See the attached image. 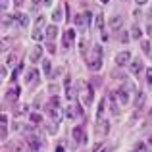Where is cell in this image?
<instances>
[{
    "instance_id": "1",
    "label": "cell",
    "mask_w": 152,
    "mask_h": 152,
    "mask_svg": "<svg viewBox=\"0 0 152 152\" xmlns=\"http://www.w3.org/2000/svg\"><path fill=\"white\" fill-rule=\"evenodd\" d=\"M89 67L93 71H96V69L102 67V48L98 45L93 46V58H91V62H89Z\"/></svg>"
},
{
    "instance_id": "2",
    "label": "cell",
    "mask_w": 152,
    "mask_h": 152,
    "mask_svg": "<svg viewBox=\"0 0 152 152\" xmlns=\"http://www.w3.org/2000/svg\"><path fill=\"white\" fill-rule=\"evenodd\" d=\"M71 135H73V139H75V145H85V142H87V135H85V129H83L81 125L73 127V131H71Z\"/></svg>"
},
{
    "instance_id": "3",
    "label": "cell",
    "mask_w": 152,
    "mask_h": 152,
    "mask_svg": "<svg viewBox=\"0 0 152 152\" xmlns=\"http://www.w3.org/2000/svg\"><path fill=\"white\" fill-rule=\"evenodd\" d=\"M89 21H91V14H77L73 18V23L77 25V29H87V25H89Z\"/></svg>"
},
{
    "instance_id": "4",
    "label": "cell",
    "mask_w": 152,
    "mask_h": 152,
    "mask_svg": "<svg viewBox=\"0 0 152 152\" xmlns=\"http://www.w3.org/2000/svg\"><path fill=\"white\" fill-rule=\"evenodd\" d=\"M14 25L19 27V29L27 27V25H29V15H27V14H15L14 15Z\"/></svg>"
},
{
    "instance_id": "5",
    "label": "cell",
    "mask_w": 152,
    "mask_h": 152,
    "mask_svg": "<svg viewBox=\"0 0 152 152\" xmlns=\"http://www.w3.org/2000/svg\"><path fill=\"white\" fill-rule=\"evenodd\" d=\"M81 114H83L81 106H73V104H71V106H67L66 112H64V115H66L67 119H75L77 115H81Z\"/></svg>"
},
{
    "instance_id": "6",
    "label": "cell",
    "mask_w": 152,
    "mask_h": 152,
    "mask_svg": "<svg viewBox=\"0 0 152 152\" xmlns=\"http://www.w3.org/2000/svg\"><path fill=\"white\" fill-rule=\"evenodd\" d=\"M129 62H131V52H127V50L119 52V54L115 56V64H118V66H129Z\"/></svg>"
},
{
    "instance_id": "7",
    "label": "cell",
    "mask_w": 152,
    "mask_h": 152,
    "mask_svg": "<svg viewBox=\"0 0 152 152\" xmlns=\"http://www.w3.org/2000/svg\"><path fill=\"white\" fill-rule=\"evenodd\" d=\"M123 25V15H112L110 18V21H108V27H110V29H114V31H118L119 27Z\"/></svg>"
},
{
    "instance_id": "8",
    "label": "cell",
    "mask_w": 152,
    "mask_h": 152,
    "mask_svg": "<svg viewBox=\"0 0 152 152\" xmlns=\"http://www.w3.org/2000/svg\"><path fill=\"white\" fill-rule=\"evenodd\" d=\"M37 79H39V71L35 67H29L25 73V83L27 85H33V83H37Z\"/></svg>"
},
{
    "instance_id": "9",
    "label": "cell",
    "mask_w": 152,
    "mask_h": 152,
    "mask_svg": "<svg viewBox=\"0 0 152 152\" xmlns=\"http://www.w3.org/2000/svg\"><path fill=\"white\" fill-rule=\"evenodd\" d=\"M42 58V46H33V50H31V54H29V62L31 64H35V62H39V60Z\"/></svg>"
},
{
    "instance_id": "10",
    "label": "cell",
    "mask_w": 152,
    "mask_h": 152,
    "mask_svg": "<svg viewBox=\"0 0 152 152\" xmlns=\"http://www.w3.org/2000/svg\"><path fill=\"white\" fill-rule=\"evenodd\" d=\"M115 94H118V100H119V104H123V106H125L127 102H129V91L127 89H119V91H115Z\"/></svg>"
},
{
    "instance_id": "11",
    "label": "cell",
    "mask_w": 152,
    "mask_h": 152,
    "mask_svg": "<svg viewBox=\"0 0 152 152\" xmlns=\"http://www.w3.org/2000/svg\"><path fill=\"white\" fill-rule=\"evenodd\" d=\"M45 37L48 39L50 42L58 37V29H56V25H48V27H46V29H45Z\"/></svg>"
},
{
    "instance_id": "12",
    "label": "cell",
    "mask_w": 152,
    "mask_h": 152,
    "mask_svg": "<svg viewBox=\"0 0 152 152\" xmlns=\"http://www.w3.org/2000/svg\"><path fill=\"white\" fill-rule=\"evenodd\" d=\"M12 45H14V39H12V37H4V39H0V52H8Z\"/></svg>"
},
{
    "instance_id": "13",
    "label": "cell",
    "mask_w": 152,
    "mask_h": 152,
    "mask_svg": "<svg viewBox=\"0 0 152 152\" xmlns=\"http://www.w3.org/2000/svg\"><path fill=\"white\" fill-rule=\"evenodd\" d=\"M129 66H131V73H135V75L142 71V62H141L139 58H137V60H133V62H129Z\"/></svg>"
},
{
    "instance_id": "14",
    "label": "cell",
    "mask_w": 152,
    "mask_h": 152,
    "mask_svg": "<svg viewBox=\"0 0 152 152\" xmlns=\"http://www.w3.org/2000/svg\"><path fill=\"white\" fill-rule=\"evenodd\" d=\"M73 41H75V31L69 29V31L66 33V37H64V46H66V48H69V45H71Z\"/></svg>"
},
{
    "instance_id": "15",
    "label": "cell",
    "mask_w": 152,
    "mask_h": 152,
    "mask_svg": "<svg viewBox=\"0 0 152 152\" xmlns=\"http://www.w3.org/2000/svg\"><path fill=\"white\" fill-rule=\"evenodd\" d=\"M18 96H19V87H12V89H8V94H6V98H8V100H12V102H14Z\"/></svg>"
},
{
    "instance_id": "16",
    "label": "cell",
    "mask_w": 152,
    "mask_h": 152,
    "mask_svg": "<svg viewBox=\"0 0 152 152\" xmlns=\"http://www.w3.org/2000/svg\"><path fill=\"white\" fill-rule=\"evenodd\" d=\"M66 96L69 98V100H75V91L71 89V81L69 79H66Z\"/></svg>"
},
{
    "instance_id": "17",
    "label": "cell",
    "mask_w": 152,
    "mask_h": 152,
    "mask_svg": "<svg viewBox=\"0 0 152 152\" xmlns=\"http://www.w3.org/2000/svg\"><path fill=\"white\" fill-rule=\"evenodd\" d=\"M42 71H45L46 77H50V73H52V64H50V60H42Z\"/></svg>"
},
{
    "instance_id": "18",
    "label": "cell",
    "mask_w": 152,
    "mask_h": 152,
    "mask_svg": "<svg viewBox=\"0 0 152 152\" xmlns=\"http://www.w3.org/2000/svg\"><path fill=\"white\" fill-rule=\"evenodd\" d=\"M131 37H133V39H141L142 37V29L139 25H133V27H131Z\"/></svg>"
},
{
    "instance_id": "19",
    "label": "cell",
    "mask_w": 152,
    "mask_h": 152,
    "mask_svg": "<svg viewBox=\"0 0 152 152\" xmlns=\"http://www.w3.org/2000/svg\"><path fill=\"white\" fill-rule=\"evenodd\" d=\"M110 104H112V114L118 115L119 114V108H118V102H115V94H110Z\"/></svg>"
},
{
    "instance_id": "20",
    "label": "cell",
    "mask_w": 152,
    "mask_h": 152,
    "mask_svg": "<svg viewBox=\"0 0 152 152\" xmlns=\"http://www.w3.org/2000/svg\"><path fill=\"white\" fill-rule=\"evenodd\" d=\"M94 27H96L98 31H102V29H104V15H102V14H98V15H96V19H94Z\"/></svg>"
},
{
    "instance_id": "21",
    "label": "cell",
    "mask_w": 152,
    "mask_h": 152,
    "mask_svg": "<svg viewBox=\"0 0 152 152\" xmlns=\"http://www.w3.org/2000/svg\"><path fill=\"white\" fill-rule=\"evenodd\" d=\"M45 21H46L45 15H39L37 21H35V29H37V31H42V25H45Z\"/></svg>"
},
{
    "instance_id": "22",
    "label": "cell",
    "mask_w": 152,
    "mask_h": 152,
    "mask_svg": "<svg viewBox=\"0 0 152 152\" xmlns=\"http://www.w3.org/2000/svg\"><path fill=\"white\" fill-rule=\"evenodd\" d=\"M52 19H54V21H62V19H64L62 8H56V10H54V14H52Z\"/></svg>"
},
{
    "instance_id": "23",
    "label": "cell",
    "mask_w": 152,
    "mask_h": 152,
    "mask_svg": "<svg viewBox=\"0 0 152 152\" xmlns=\"http://www.w3.org/2000/svg\"><path fill=\"white\" fill-rule=\"evenodd\" d=\"M42 37H45L42 31H37V29L33 31V41H42Z\"/></svg>"
},
{
    "instance_id": "24",
    "label": "cell",
    "mask_w": 152,
    "mask_h": 152,
    "mask_svg": "<svg viewBox=\"0 0 152 152\" xmlns=\"http://www.w3.org/2000/svg\"><path fill=\"white\" fill-rule=\"evenodd\" d=\"M31 121H33V123H41V121H42V115H41V114H35V112H33V114H31Z\"/></svg>"
},
{
    "instance_id": "25",
    "label": "cell",
    "mask_w": 152,
    "mask_h": 152,
    "mask_svg": "<svg viewBox=\"0 0 152 152\" xmlns=\"http://www.w3.org/2000/svg\"><path fill=\"white\" fill-rule=\"evenodd\" d=\"M142 52H145V54H150V42L148 41H142Z\"/></svg>"
},
{
    "instance_id": "26",
    "label": "cell",
    "mask_w": 152,
    "mask_h": 152,
    "mask_svg": "<svg viewBox=\"0 0 152 152\" xmlns=\"http://www.w3.org/2000/svg\"><path fill=\"white\" fill-rule=\"evenodd\" d=\"M6 123H8V115L0 114V127H6Z\"/></svg>"
},
{
    "instance_id": "27",
    "label": "cell",
    "mask_w": 152,
    "mask_h": 152,
    "mask_svg": "<svg viewBox=\"0 0 152 152\" xmlns=\"http://www.w3.org/2000/svg\"><path fill=\"white\" fill-rule=\"evenodd\" d=\"M146 83H148V85H152V67H148V69H146Z\"/></svg>"
},
{
    "instance_id": "28",
    "label": "cell",
    "mask_w": 152,
    "mask_h": 152,
    "mask_svg": "<svg viewBox=\"0 0 152 152\" xmlns=\"http://www.w3.org/2000/svg\"><path fill=\"white\" fill-rule=\"evenodd\" d=\"M6 137H8V131H6V127H0V141H4Z\"/></svg>"
},
{
    "instance_id": "29",
    "label": "cell",
    "mask_w": 152,
    "mask_h": 152,
    "mask_svg": "<svg viewBox=\"0 0 152 152\" xmlns=\"http://www.w3.org/2000/svg\"><path fill=\"white\" fill-rule=\"evenodd\" d=\"M15 62H18V58H15V56L12 54L10 58H8V66H10V67H12V66H15Z\"/></svg>"
},
{
    "instance_id": "30",
    "label": "cell",
    "mask_w": 152,
    "mask_h": 152,
    "mask_svg": "<svg viewBox=\"0 0 152 152\" xmlns=\"http://www.w3.org/2000/svg\"><path fill=\"white\" fill-rule=\"evenodd\" d=\"M48 50L52 52V54H54V52H56V45H54V42H48Z\"/></svg>"
},
{
    "instance_id": "31",
    "label": "cell",
    "mask_w": 152,
    "mask_h": 152,
    "mask_svg": "<svg viewBox=\"0 0 152 152\" xmlns=\"http://www.w3.org/2000/svg\"><path fill=\"white\" fill-rule=\"evenodd\" d=\"M85 48H87V46H85V41H81V42H79V50L85 54Z\"/></svg>"
},
{
    "instance_id": "32",
    "label": "cell",
    "mask_w": 152,
    "mask_h": 152,
    "mask_svg": "<svg viewBox=\"0 0 152 152\" xmlns=\"http://www.w3.org/2000/svg\"><path fill=\"white\" fill-rule=\"evenodd\" d=\"M56 152H66V146H64V145H58V146H56Z\"/></svg>"
},
{
    "instance_id": "33",
    "label": "cell",
    "mask_w": 152,
    "mask_h": 152,
    "mask_svg": "<svg viewBox=\"0 0 152 152\" xmlns=\"http://www.w3.org/2000/svg\"><path fill=\"white\" fill-rule=\"evenodd\" d=\"M31 2H33V8H39V6H41V2H42V0H31Z\"/></svg>"
},
{
    "instance_id": "34",
    "label": "cell",
    "mask_w": 152,
    "mask_h": 152,
    "mask_svg": "<svg viewBox=\"0 0 152 152\" xmlns=\"http://www.w3.org/2000/svg\"><path fill=\"white\" fill-rule=\"evenodd\" d=\"M119 39H121V41H123V42H125V41H127V39H129V35H127V33H121V37H119Z\"/></svg>"
},
{
    "instance_id": "35",
    "label": "cell",
    "mask_w": 152,
    "mask_h": 152,
    "mask_svg": "<svg viewBox=\"0 0 152 152\" xmlns=\"http://www.w3.org/2000/svg\"><path fill=\"white\" fill-rule=\"evenodd\" d=\"M6 75V67H0V77H4Z\"/></svg>"
},
{
    "instance_id": "36",
    "label": "cell",
    "mask_w": 152,
    "mask_h": 152,
    "mask_svg": "<svg viewBox=\"0 0 152 152\" xmlns=\"http://www.w3.org/2000/svg\"><path fill=\"white\" fill-rule=\"evenodd\" d=\"M0 10H6V2L4 0H0Z\"/></svg>"
},
{
    "instance_id": "37",
    "label": "cell",
    "mask_w": 152,
    "mask_h": 152,
    "mask_svg": "<svg viewBox=\"0 0 152 152\" xmlns=\"http://www.w3.org/2000/svg\"><path fill=\"white\" fill-rule=\"evenodd\" d=\"M146 33L152 35V23H148V27H146Z\"/></svg>"
},
{
    "instance_id": "38",
    "label": "cell",
    "mask_w": 152,
    "mask_h": 152,
    "mask_svg": "<svg viewBox=\"0 0 152 152\" xmlns=\"http://www.w3.org/2000/svg\"><path fill=\"white\" fill-rule=\"evenodd\" d=\"M14 4H15V6H21V4H23V0H14Z\"/></svg>"
},
{
    "instance_id": "39",
    "label": "cell",
    "mask_w": 152,
    "mask_h": 152,
    "mask_svg": "<svg viewBox=\"0 0 152 152\" xmlns=\"http://www.w3.org/2000/svg\"><path fill=\"white\" fill-rule=\"evenodd\" d=\"M42 4H45V6H50V4H52V0H42Z\"/></svg>"
},
{
    "instance_id": "40",
    "label": "cell",
    "mask_w": 152,
    "mask_h": 152,
    "mask_svg": "<svg viewBox=\"0 0 152 152\" xmlns=\"http://www.w3.org/2000/svg\"><path fill=\"white\" fill-rule=\"evenodd\" d=\"M148 0H137V4H146Z\"/></svg>"
},
{
    "instance_id": "41",
    "label": "cell",
    "mask_w": 152,
    "mask_h": 152,
    "mask_svg": "<svg viewBox=\"0 0 152 152\" xmlns=\"http://www.w3.org/2000/svg\"><path fill=\"white\" fill-rule=\"evenodd\" d=\"M148 19H150V21H152V10L148 12Z\"/></svg>"
},
{
    "instance_id": "42",
    "label": "cell",
    "mask_w": 152,
    "mask_h": 152,
    "mask_svg": "<svg viewBox=\"0 0 152 152\" xmlns=\"http://www.w3.org/2000/svg\"><path fill=\"white\" fill-rule=\"evenodd\" d=\"M100 2H104V4H108V0H100Z\"/></svg>"
},
{
    "instance_id": "43",
    "label": "cell",
    "mask_w": 152,
    "mask_h": 152,
    "mask_svg": "<svg viewBox=\"0 0 152 152\" xmlns=\"http://www.w3.org/2000/svg\"><path fill=\"white\" fill-rule=\"evenodd\" d=\"M148 142H150V145H152V137H150V139H148Z\"/></svg>"
},
{
    "instance_id": "44",
    "label": "cell",
    "mask_w": 152,
    "mask_h": 152,
    "mask_svg": "<svg viewBox=\"0 0 152 152\" xmlns=\"http://www.w3.org/2000/svg\"><path fill=\"white\" fill-rule=\"evenodd\" d=\"M150 56H152V52H150Z\"/></svg>"
},
{
    "instance_id": "45",
    "label": "cell",
    "mask_w": 152,
    "mask_h": 152,
    "mask_svg": "<svg viewBox=\"0 0 152 152\" xmlns=\"http://www.w3.org/2000/svg\"><path fill=\"white\" fill-rule=\"evenodd\" d=\"M102 152H106V150H102Z\"/></svg>"
}]
</instances>
